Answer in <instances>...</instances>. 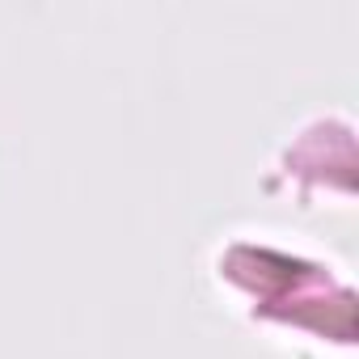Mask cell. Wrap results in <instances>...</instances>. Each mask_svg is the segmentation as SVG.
I'll use <instances>...</instances> for the list:
<instances>
[{"label":"cell","mask_w":359,"mask_h":359,"mask_svg":"<svg viewBox=\"0 0 359 359\" xmlns=\"http://www.w3.org/2000/svg\"><path fill=\"white\" fill-rule=\"evenodd\" d=\"M208 279L241 321L287 346H313L325 359L355 346V287L346 266L296 233L266 224L220 233L208 254Z\"/></svg>","instance_id":"6da1fadb"}]
</instances>
